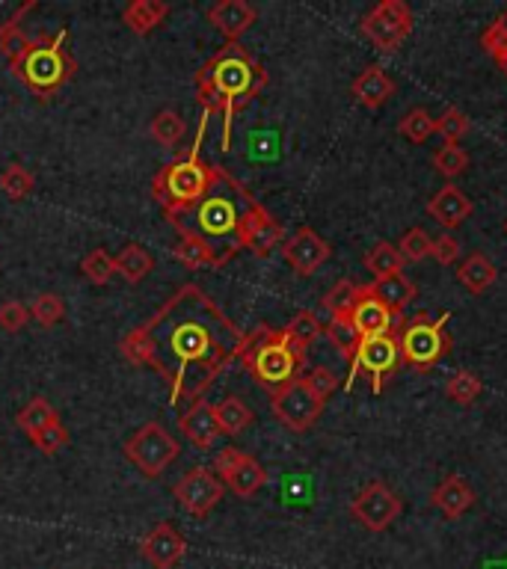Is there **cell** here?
<instances>
[{
    "instance_id": "6da1fadb",
    "label": "cell",
    "mask_w": 507,
    "mask_h": 569,
    "mask_svg": "<svg viewBox=\"0 0 507 569\" xmlns=\"http://www.w3.org/2000/svg\"><path fill=\"white\" fill-rule=\"evenodd\" d=\"M244 335L199 285H181L146 324L122 338L119 350L128 362L155 368L172 407H181L196 404L238 359Z\"/></svg>"
},
{
    "instance_id": "7a4b0ae2",
    "label": "cell",
    "mask_w": 507,
    "mask_h": 569,
    "mask_svg": "<svg viewBox=\"0 0 507 569\" xmlns=\"http://www.w3.org/2000/svg\"><path fill=\"white\" fill-rule=\"evenodd\" d=\"M258 205L261 202L232 172L217 166L205 196L193 208L169 217V223L181 238H199L214 252V264L223 267L244 249V232Z\"/></svg>"
},
{
    "instance_id": "3957f363",
    "label": "cell",
    "mask_w": 507,
    "mask_h": 569,
    "mask_svg": "<svg viewBox=\"0 0 507 569\" xmlns=\"http://www.w3.org/2000/svg\"><path fill=\"white\" fill-rule=\"evenodd\" d=\"M267 86V72L241 42H226L199 72L196 95L202 113H223V149L232 146V119Z\"/></svg>"
},
{
    "instance_id": "277c9868",
    "label": "cell",
    "mask_w": 507,
    "mask_h": 569,
    "mask_svg": "<svg viewBox=\"0 0 507 569\" xmlns=\"http://www.w3.org/2000/svg\"><path fill=\"white\" fill-rule=\"evenodd\" d=\"M205 128H208V113H202V122H199V131H196V143L178 155L175 161L167 163L155 178H152V196L155 202L164 208V217H175L187 208H193L205 190L211 187L214 181V169L211 163H205L199 158V149H202V137H205Z\"/></svg>"
},
{
    "instance_id": "5b68a950",
    "label": "cell",
    "mask_w": 507,
    "mask_h": 569,
    "mask_svg": "<svg viewBox=\"0 0 507 569\" xmlns=\"http://www.w3.org/2000/svg\"><path fill=\"white\" fill-rule=\"evenodd\" d=\"M238 359L244 362V368L253 374V380L261 389L276 395L279 389H285L288 383L297 380V374L306 362V353L288 341L285 329L258 326L255 332L244 335Z\"/></svg>"
},
{
    "instance_id": "8992f818",
    "label": "cell",
    "mask_w": 507,
    "mask_h": 569,
    "mask_svg": "<svg viewBox=\"0 0 507 569\" xmlns=\"http://www.w3.org/2000/svg\"><path fill=\"white\" fill-rule=\"evenodd\" d=\"M66 30H60L57 36H39V39H30V48L15 57L9 66H12V75L24 86H30L36 95L48 98L51 92H57L63 83L75 75V60L72 54L63 48L66 45Z\"/></svg>"
},
{
    "instance_id": "52a82bcc",
    "label": "cell",
    "mask_w": 507,
    "mask_h": 569,
    "mask_svg": "<svg viewBox=\"0 0 507 569\" xmlns=\"http://www.w3.org/2000/svg\"><path fill=\"white\" fill-rule=\"evenodd\" d=\"M448 321H451V312H442L439 318L416 315L413 321L401 326V335H398L401 362L422 371V374L436 368L451 350V335L445 329Z\"/></svg>"
},
{
    "instance_id": "ba28073f",
    "label": "cell",
    "mask_w": 507,
    "mask_h": 569,
    "mask_svg": "<svg viewBox=\"0 0 507 569\" xmlns=\"http://www.w3.org/2000/svg\"><path fill=\"white\" fill-rule=\"evenodd\" d=\"M401 365V347H398V335H374V338H362L353 359H350V374H347V383L344 389H353L356 377L359 374H368L371 377V389L380 395L383 392V383L389 374H395Z\"/></svg>"
},
{
    "instance_id": "9c48e42d",
    "label": "cell",
    "mask_w": 507,
    "mask_h": 569,
    "mask_svg": "<svg viewBox=\"0 0 507 569\" xmlns=\"http://www.w3.org/2000/svg\"><path fill=\"white\" fill-rule=\"evenodd\" d=\"M125 457L146 475V478H161L167 466L178 457V442L167 433L164 424L149 421L143 424L134 436L125 442Z\"/></svg>"
},
{
    "instance_id": "30bf717a",
    "label": "cell",
    "mask_w": 507,
    "mask_h": 569,
    "mask_svg": "<svg viewBox=\"0 0 507 569\" xmlns=\"http://www.w3.org/2000/svg\"><path fill=\"white\" fill-rule=\"evenodd\" d=\"M413 30V12L404 0H380L365 18L362 33L380 54H395Z\"/></svg>"
},
{
    "instance_id": "8fae6325",
    "label": "cell",
    "mask_w": 507,
    "mask_h": 569,
    "mask_svg": "<svg viewBox=\"0 0 507 569\" xmlns=\"http://www.w3.org/2000/svg\"><path fill=\"white\" fill-rule=\"evenodd\" d=\"M324 404H327V401L312 392V386L306 383V377H297L294 383H288L285 389H279V392L273 395V404H270V407H273L276 418H279L288 430L303 433V430H309V427L321 418Z\"/></svg>"
},
{
    "instance_id": "7c38bea8",
    "label": "cell",
    "mask_w": 507,
    "mask_h": 569,
    "mask_svg": "<svg viewBox=\"0 0 507 569\" xmlns=\"http://www.w3.org/2000/svg\"><path fill=\"white\" fill-rule=\"evenodd\" d=\"M404 510V501L386 487L383 481H371L368 487L362 489L353 501H350V513L353 519L365 528V531H386Z\"/></svg>"
},
{
    "instance_id": "4fadbf2b",
    "label": "cell",
    "mask_w": 507,
    "mask_h": 569,
    "mask_svg": "<svg viewBox=\"0 0 507 569\" xmlns=\"http://www.w3.org/2000/svg\"><path fill=\"white\" fill-rule=\"evenodd\" d=\"M214 469H217L223 487L232 489L238 498H250V495H255L258 489L267 484V472L261 469V463L255 457H250V454L238 451V448L220 451Z\"/></svg>"
},
{
    "instance_id": "5bb4252c",
    "label": "cell",
    "mask_w": 507,
    "mask_h": 569,
    "mask_svg": "<svg viewBox=\"0 0 507 569\" xmlns=\"http://www.w3.org/2000/svg\"><path fill=\"white\" fill-rule=\"evenodd\" d=\"M223 492H226L223 481L211 469H193V472H187L175 484V489H172V495L178 498V504L190 516H208L220 504Z\"/></svg>"
},
{
    "instance_id": "9a60e30c",
    "label": "cell",
    "mask_w": 507,
    "mask_h": 569,
    "mask_svg": "<svg viewBox=\"0 0 507 569\" xmlns=\"http://www.w3.org/2000/svg\"><path fill=\"white\" fill-rule=\"evenodd\" d=\"M330 244L315 232V229H309V226H303V229H297L291 238H285V244H282V255H285V261L291 264V270L294 273H300V276H312L315 270H321L327 261H330Z\"/></svg>"
},
{
    "instance_id": "2e32d148",
    "label": "cell",
    "mask_w": 507,
    "mask_h": 569,
    "mask_svg": "<svg viewBox=\"0 0 507 569\" xmlns=\"http://www.w3.org/2000/svg\"><path fill=\"white\" fill-rule=\"evenodd\" d=\"M140 552H143V558L155 569H172L184 558L187 543H184V537L169 522H161V525H155L149 531V537L143 540Z\"/></svg>"
},
{
    "instance_id": "e0dca14e",
    "label": "cell",
    "mask_w": 507,
    "mask_h": 569,
    "mask_svg": "<svg viewBox=\"0 0 507 569\" xmlns=\"http://www.w3.org/2000/svg\"><path fill=\"white\" fill-rule=\"evenodd\" d=\"M472 211H475L472 199H469L457 184L439 187V193H433L430 202H427V214H430L439 226H445V229L463 226V223L472 217Z\"/></svg>"
},
{
    "instance_id": "ac0fdd59",
    "label": "cell",
    "mask_w": 507,
    "mask_h": 569,
    "mask_svg": "<svg viewBox=\"0 0 507 569\" xmlns=\"http://www.w3.org/2000/svg\"><path fill=\"white\" fill-rule=\"evenodd\" d=\"M347 318H350V324L356 326V332L362 338H374V335H389L392 332V318L395 315L371 294V288H365Z\"/></svg>"
},
{
    "instance_id": "d6986e66",
    "label": "cell",
    "mask_w": 507,
    "mask_h": 569,
    "mask_svg": "<svg viewBox=\"0 0 507 569\" xmlns=\"http://www.w3.org/2000/svg\"><path fill=\"white\" fill-rule=\"evenodd\" d=\"M208 21L229 39L238 42L241 33H247L255 24V9L247 0H220L208 9Z\"/></svg>"
},
{
    "instance_id": "ffe728a7",
    "label": "cell",
    "mask_w": 507,
    "mask_h": 569,
    "mask_svg": "<svg viewBox=\"0 0 507 569\" xmlns=\"http://www.w3.org/2000/svg\"><path fill=\"white\" fill-rule=\"evenodd\" d=\"M178 427H181V433H184L193 445H199V448H211L214 439L220 436V424H217L214 407L205 404V401H196L187 412H181Z\"/></svg>"
},
{
    "instance_id": "44dd1931",
    "label": "cell",
    "mask_w": 507,
    "mask_h": 569,
    "mask_svg": "<svg viewBox=\"0 0 507 569\" xmlns=\"http://www.w3.org/2000/svg\"><path fill=\"white\" fill-rule=\"evenodd\" d=\"M285 238V229L267 214V208H255L250 223H247V232H244V249H250L255 255L267 258L276 246L282 244Z\"/></svg>"
},
{
    "instance_id": "7402d4cb",
    "label": "cell",
    "mask_w": 507,
    "mask_h": 569,
    "mask_svg": "<svg viewBox=\"0 0 507 569\" xmlns=\"http://www.w3.org/2000/svg\"><path fill=\"white\" fill-rule=\"evenodd\" d=\"M350 92H353V98L362 104V107H368V110H377V107H383L389 98H392V92H395V81L386 75V69L383 66H368L353 86H350Z\"/></svg>"
},
{
    "instance_id": "603a6c76",
    "label": "cell",
    "mask_w": 507,
    "mask_h": 569,
    "mask_svg": "<svg viewBox=\"0 0 507 569\" xmlns=\"http://www.w3.org/2000/svg\"><path fill=\"white\" fill-rule=\"evenodd\" d=\"M433 507H439L448 519H460L475 504V489L469 487L460 475H448L430 495Z\"/></svg>"
},
{
    "instance_id": "cb8c5ba5",
    "label": "cell",
    "mask_w": 507,
    "mask_h": 569,
    "mask_svg": "<svg viewBox=\"0 0 507 569\" xmlns=\"http://www.w3.org/2000/svg\"><path fill=\"white\" fill-rule=\"evenodd\" d=\"M499 279V270L493 264L490 255L484 252H472L460 267H457V282L469 291V294H484L487 288H493Z\"/></svg>"
},
{
    "instance_id": "d4e9b609",
    "label": "cell",
    "mask_w": 507,
    "mask_h": 569,
    "mask_svg": "<svg viewBox=\"0 0 507 569\" xmlns=\"http://www.w3.org/2000/svg\"><path fill=\"white\" fill-rule=\"evenodd\" d=\"M371 294H374L392 315H401V312L416 300L419 288H416L404 273H398V276H389V279L374 282V285H371Z\"/></svg>"
},
{
    "instance_id": "484cf974",
    "label": "cell",
    "mask_w": 507,
    "mask_h": 569,
    "mask_svg": "<svg viewBox=\"0 0 507 569\" xmlns=\"http://www.w3.org/2000/svg\"><path fill=\"white\" fill-rule=\"evenodd\" d=\"M167 15H169V6L164 0H134V3L125 6L122 21H125L134 33L146 36V33H152Z\"/></svg>"
},
{
    "instance_id": "4316f807",
    "label": "cell",
    "mask_w": 507,
    "mask_h": 569,
    "mask_svg": "<svg viewBox=\"0 0 507 569\" xmlns=\"http://www.w3.org/2000/svg\"><path fill=\"white\" fill-rule=\"evenodd\" d=\"M214 415H217V424H220L223 436H241L253 424V409L247 407L241 398H223L214 407Z\"/></svg>"
},
{
    "instance_id": "83f0119b",
    "label": "cell",
    "mask_w": 507,
    "mask_h": 569,
    "mask_svg": "<svg viewBox=\"0 0 507 569\" xmlns=\"http://www.w3.org/2000/svg\"><path fill=\"white\" fill-rule=\"evenodd\" d=\"M116 273L119 276H125L131 285H137V282H143V276H149L152 273V267H155V258L143 249L140 244H128L116 258Z\"/></svg>"
},
{
    "instance_id": "f1b7e54d",
    "label": "cell",
    "mask_w": 507,
    "mask_h": 569,
    "mask_svg": "<svg viewBox=\"0 0 507 569\" xmlns=\"http://www.w3.org/2000/svg\"><path fill=\"white\" fill-rule=\"evenodd\" d=\"M36 6V0H30V3H24L3 27H0V54H6L9 57V63L15 60V57H21L27 48H30V39L24 36V30H21V18L30 12Z\"/></svg>"
},
{
    "instance_id": "f546056e",
    "label": "cell",
    "mask_w": 507,
    "mask_h": 569,
    "mask_svg": "<svg viewBox=\"0 0 507 569\" xmlns=\"http://www.w3.org/2000/svg\"><path fill=\"white\" fill-rule=\"evenodd\" d=\"M365 267L371 270V276L380 282V279H389V276H398V273H404V267H407V261L401 258V252H398V246L392 244H377L368 255H365Z\"/></svg>"
},
{
    "instance_id": "4dcf8cb0",
    "label": "cell",
    "mask_w": 507,
    "mask_h": 569,
    "mask_svg": "<svg viewBox=\"0 0 507 569\" xmlns=\"http://www.w3.org/2000/svg\"><path fill=\"white\" fill-rule=\"evenodd\" d=\"M57 418V409L48 404V398H33L27 407L18 412L15 424L27 433V436H36L45 424H51Z\"/></svg>"
},
{
    "instance_id": "1f68e13d",
    "label": "cell",
    "mask_w": 507,
    "mask_h": 569,
    "mask_svg": "<svg viewBox=\"0 0 507 569\" xmlns=\"http://www.w3.org/2000/svg\"><path fill=\"white\" fill-rule=\"evenodd\" d=\"M362 285H356V282H350V279H341L338 285H333L330 291H327V297H324V309L338 318V315H350V309L356 306V300L362 297Z\"/></svg>"
},
{
    "instance_id": "d6a6232c",
    "label": "cell",
    "mask_w": 507,
    "mask_h": 569,
    "mask_svg": "<svg viewBox=\"0 0 507 569\" xmlns=\"http://www.w3.org/2000/svg\"><path fill=\"white\" fill-rule=\"evenodd\" d=\"M175 261H181L187 270H202V267H217L214 264V252L202 244L199 238H181L172 249Z\"/></svg>"
},
{
    "instance_id": "836d02e7",
    "label": "cell",
    "mask_w": 507,
    "mask_h": 569,
    "mask_svg": "<svg viewBox=\"0 0 507 569\" xmlns=\"http://www.w3.org/2000/svg\"><path fill=\"white\" fill-rule=\"evenodd\" d=\"M327 338L336 344L338 353L347 356V359H353V353H356V347H359V341H362V335L356 332V326L350 324L347 315L330 318V324H327Z\"/></svg>"
},
{
    "instance_id": "e575fe53",
    "label": "cell",
    "mask_w": 507,
    "mask_h": 569,
    "mask_svg": "<svg viewBox=\"0 0 507 569\" xmlns=\"http://www.w3.org/2000/svg\"><path fill=\"white\" fill-rule=\"evenodd\" d=\"M36 187V178L21 166V163H9L3 172H0V190L9 196V199H24L30 196Z\"/></svg>"
},
{
    "instance_id": "d590c367",
    "label": "cell",
    "mask_w": 507,
    "mask_h": 569,
    "mask_svg": "<svg viewBox=\"0 0 507 569\" xmlns=\"http://www.w3.org/2000/svg\"><path fill=\"white\" fill-rule=\"evenodd\" d=\"M184 131H187V125H184V119H181L175 110H161V113L152 119V125H149V134H152L161 146H175V143L184 137Z\"/></svg>"
},
{
    "instance_id": "8d00e7d4",
    "label": "cell",
    "mask_w": 507,
    "mask_h": 569,
    "mask_svg": "<svg viewBox=\"0 0 507 569\" xmlns=\"http://www.w3.org/2000/svg\"><path fill=\"white\" fill-rule=\"evenodd\" d=\"M469 128H472V122H469V116L460 110V107H445L442 110V116L436 119V131L445 137V143H451V146H457L466 134H469Z\"/></svg>"
},
{
    "instance_id": "74e56055",
    "label": "cell",
    "mask_w": 507,
    "mask_h": 569,
    "mask_svg": "<svg viewBox=\"0 0 507 569\" xmlns=\"http://www.w3.org/2000/svg\"><path fill=\"white\" fill-rule=\"evenodd\" d=\"M81 270L92 285H107L116 273V261L107 249H92L81 261Z\"/></svg>"
},
{
    "instance_id": "f35d334b",
    "label": "cell",
    "mask_w": 507,
    "mask_h": 569,
    "mask_svg": "<svg viewBox=\"0 0 507 569\" xmlns=\"http://www.w3.org/2000/svg\"><path fill=\"white\" fill-rule=\"evenodd\" d=\"M398 131H401V137H407L410 143H424V140L436 131V119H433L424 107H416V110H410V113L398 122Z\"/></svg>"
},
{
    "instance_id": "ab89813d",
    "label": "cell",
    "mask_w": 507,
    "mask_h": 569,
    "mask_svg": "<svg viewBox=\"0 0 507 569\" xmlns=\"http://www.w3.org/2000/svg\"><path fill=\"white\" fill-rule=\"evenodd\" d=\"M285 335H288V341H291L297 350L306 353V347L321 335V321H318L312 312H300L291 324L285 326Z\"/></svg>"
},
{
    "instance_id": "60d3db41",
    "label": "cell",
    "mask_w": 507,
    "mask_h": 569,
    "mask_svg": "<svg viewBox=\"0 0 507 569\" xmlns=\"http://www.w3.org/2000/svg\"><path fill=\"white\" fill-rule=\"evenodd\" d=\"M481 380L472 374V371H457L451 380H448V386H445V395L454 401V404H463V407H469L478 395H481Z\"/></svg>"
},
{
    "instance_id": "b9f144b4",
    "label": "cell",
    "mask_w": 507,
    "mask_h": 569,
    "mask_svg": "<svg viewBox=\"0 0 507 569\" xmlns=\"http://www.w3.org/2000/svg\"><path fill=\"white\" fill-rule=\"evenodd\" d=\"M433 166H436V172H439V175H445V178L451 181V178H457V175H463V172H466V166H469V155H466L460 146L445 143V146L433 155Z\"/></svg>"
},
{
    "instance_id": "7bdbcfd3",
    "label": "cell",
    "mask_w": 507,
    "mask_h": 569,
    "mask_svg": "<svg viewBox=\"0 0 507 569\" xmlns=\"http://www.w3.org/2000/svg\"><path fill=\"white\" fill-rule=\"evenodd\" d=\"M63 315H66V303H63L57 294H39V297L30 303V318H36L42 326L60 324Z\"/></svg>"
},
{
    "instance_id": "ee69618b",
    "label": "cell",
    "mask_w": 507,
    "mask_h": 569,
    "mask_svg": "<svg viewBox=\"0 0 507 569\" xmlns=\"http://www.w3.org/2000/svg\"><path fill=\"white\" fill-rule=\"evenodd\" d=\"M430 246H433V238L424 229H410V232H404L398 252L407 264H413V261H422L430 255Z\"/></svg>"
},
{
    "instance_id": "f6af8a7d",
    "label": "cell",
    "mask_w": 507,
    "mask_h": 569,
    "mask_svg": "<svg viewBox=\"0 0 507 569\" xmlns=\"http://www.w3.org/2000/svg\"><path fill=\"white\" fill-rule=\"evenodd\" d=\"M33 439V445L42 451V454H57L66 442H69V433H66V427L60 424V418H54L51 424H45L36 436H30Z\"/></svg>"
},
{
    "instance_id": "bcb514c9",
    "label": "cell",
    "mask_w": 507,
    "mask_h": 569,
    "mask_svg": "<svg viewBox=\"0 0 507 569\" xmlns=\"http://www.w3.org/2000/svg\"><path fill=\"white\" fill-rule=\"evenodd\" d=\"M306 383H309L312 392H315L318 398H324V401H327V398L338 389V377L330 371V368H324V365L312 368V371L306 374Z\"/></svg>"
},
{
    "instance_id": "7dc6e473",
    "label": "cell",
    "mask_w": 507,
    "mask_h": 569,
    "mask_svg": "<svg viewBox=\"0 0 507 569\" xmlns=\"http://www.w3.org/2000/svg\"><path fill=\"white\" fill-rule=\"evenodd\" d=\"M30 321V306L18 303V300H9L0 306V326L9 329V332H18L24 329V324Z\"/></svg>"
},
{
    "instance_id": "c3c4849f",
    "label": "cell",
    "mask_w": 507,
    "mask_h": 569,
    "mask_svg": "<svg viewBox=\"0 0 507 569\" xmlns=\"http://www.w3.org/2000/svg\"><path fill=\"white\" fill-rule=\"evenodd\" d=\"M430 255L439 261V264H454L460 258V244L454 235H439L433 246H430Z\"/></svg>"
},
{
    "instance_id": "681fc988",
    "label": "cell",
    "mask_w": 507,
    "mask_h": 569,
    "mask_svg": "<svg viewBox=\"0 0 507 569\" xmlns=\"http://www.w3.org/2000/svg\"><path fill=\"white\" fill-rule=\"evenodd\" d=\"M496 21H499V27L505 30V36H507V9H505V12H502V15H499V18H496Z\"/></svg>"
},
{
    "instance_id": "f907efd6",
    "label": "cell",
    "mask_w": 507,
    "mask_h": 569,
    "mask_svg": "<svg viewBox=\"0 0 507 569\" xmlns=\"http://www.w3.org/2000/svg\"><path fill=\"white\" fill-rule=\"evenodd\" d=\"M496 66L502 69V75H505V78H507V57H502V60H496Z\"/></svg>"
},
{
    "instance_id": "816d5d0a",
    "label": "cell",
    "mask_w": 507,
    "mask_h": 569,
    "mask_svg": "<svg viewBox=\"0 0 507 569\" xmlns=\"http://www.w3.org/2000/svg\"><path fill=\"white\" fill-rule=\"evenodd\" d=\"M505 232H507V220H505Z\"/></svg>"
}]
</instances>
